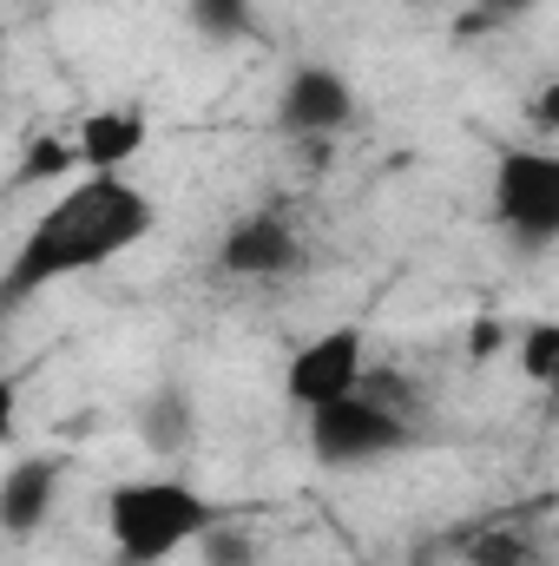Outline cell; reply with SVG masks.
Wrapping results in <instances>:
<instances>
[{"mask_svg":"<svg viewBox=\"0 0 559 566\" xmlns=\"http://www.w3.org/2000/svg\"><path fill=\"white\" fill-rule=\"evenodd\" d=\"M151 231H158V205L126 171H86L20 231V251L7 264V303L20 310L27 296H40L53 283L93 277V271L133 258Z\"/></svg>","mask_w":559,"mask_h":566,"instance_id":"cell-1","label":"cell"},{"mask_svg":"<svg viewBox=\"0 0 559 566\" xmlns=\"http://www.w3.org/2000/svg\"><path fill=\"white\" fill-rule=\"evenodd\" d=\"M231 514L184 474H126L99 501V527L119 566H165L204 547Z\"/></svg>","mask_w":559,"mask_h":566,"instance_id":"cell-2","label":"cell"},{"mask_svg":"<svg viewBox=\"0 0 559 566\" xmlns=\"http://www.w3.org/2000/svg\"><path fill=\"white\" fill-rule=\"evenodd\" d=\"M309 454L323 468H382L402 448H415V402L389 369H369V382L316 416H303Z\"/></svg>","mask_w":559,"mask_h":566,"instance_id":"cell-3","label":"cell"},{"mask_svg":"<svg viewBox=\"0 0 559 566\" xmlns=\"http://www.w3.org/2000/svg\"><path fill=\"white\" fill-rule=\"evenodd\" d=\"M494 224L527 244L553 251L559 244V151L553 145H507L494 158Z\"/></svg>","mask_w":559,"mask_h":566,"instance_id":"cell-4","label":"cell"},{"mask_svg":"<svg viewBox=\"0 0 559 566\" xmlns=\"http://www.w3.org/2000/svg\"><path fill=\"white\" fill-rule=\"evenodd\" d=\"M369 369H376V363H369V336H362L356 323H336V329L309 336V343L283 363V396H289V409L316 416V409L356 396V389L369 382Z\"/></svg>","mask_w":559,"mask_h":566,"instance_id":"cell-5","label":"cell"},{"mask_svg":"<svg viewBox=\"0 0 559 566\" xmlns=\"http://www.w3.org/2000/svg\"><path fill=\"white\" fill-rule=\"evenodd\" d=\"M362 113V93L349 86V73L323 66V60H303L283 73V93H277V126L289 139H336L349 133Z\"/></svg>","mask_w":559,"mask_h":566,"instance_id":"cell-6","label":"cell"},{"mask_svg":"<svg viewBox=\"0 0 559 566\" xmlns=\"http://www.w3.org/2000/svg\"><path fill=\"white\" fill-rule=\"evenodd\" d=\"M218 271L244 283H283L303 271V231L283 211H244L218 238Z\"/></svg>","mask_w":559,"mask_h":566,"instance_id":"cell-7","label":"cell"},{"mask_svg":"<svg viewBox=\"0 0 559 566\" xmlns=\"http://www.w3.org/2000/svg\"><path fill=\"white\" fill-rule=\"evenodd\" d=\"M53 501H60V461L53 454H20L0 481V527L13 541H33L53 521Z\"/></svg>","mask_w":559,"mask_h":566,"instance_id":"cell-8","label":"cell"},{"mask_svg":"<svg viewBox=\"0 0 559 566\" xmlns=\"http://www.w3.org/2000/svg\"><path fill=\"white\" fill-rule=\"evenodd\" d=\"M73 139H80L86 171H126L151 139V119H145V106H99L73 126Z\"/></svg>","mask_w":559,"mask_h":566,"instance_id":"cell-9","label":"cell"},{"mask_svg":"<svg viewBox=\"0 0 559 566\" xmlns=\"http://www.w3.org/2000/svg\"><path fill=\"white\" fill-rule=\"evenodd\" d=\"M191 434H198V402L178 389V382H165V389H151L139 409V441L151 454H184L191 448Z\"/></svg>","mask_w":559,"mask_h":566,"instance_id":"cell-10","label":"cell"},{"mask_svg":"<svg viewBox=\"0 0 559 566\" xmlns=\"http://www.w3.org/2000/svg\"><path fill=\"white\" fill-rule=\"evenodd\" d=\"M461 560L467 566H553V547L534 527H520V521H494V527H481L467 541Z\"/></svg>","mask_w":559,"mask_h":566,"instance_id":"cell-11","label":"cell"},{"mask_svg":"<svg viewBox=\"0 0 559 566\" xmlns=\"http://www.w3.org/2000/svg\"><path fill=\"white\" fill-rule=\"evenodd\" d=\"M53 178H86V158H80V139H53V133H40V139L20 151L13 185H53Z\"/></svg>","mask_w":559,"mask_h":566,"instance_id":"cell-12","label":"cell"},{"mask_svg":"<svg viewBox=\"0 0 559 566\" xmlns=\"http://www.w3.org/2000/svg\"><path fill=\"white\" fill-rule=\"evenodd\" d=\"M514 363H520V376H527L534 389L559 396V323L553 316H540V323H527V329L514 336Z\"/></svg>","mask_w":559,"mask_h":566,"instance_id":"cell-13","label":"cell"},{"mask_svg":"<svg viewBox=\"0 0 559 566\" xmlns=\"http://www.w3.org/2000/svg\"><path fill=\"white\" fill-rule=\"evenodd\" d=\"M251 0H191V27L211 40V46H231V40H244L251 33Z\"/></svg>","mask_w":559,"mask_h":566,"instance_id":"cell-14","label":"cell"},{"mask_svg":"<svg viewBox=\"0 0 559 566\" xmlns=\"http://www.w3.org/2000/svg\"><path fill=\"white\" fill-rule=\"evenodd\" d=\"M198 560H204V566H257V560H264V547H257L238 521H224V527L198 547Z\"/></svg>","mask_w":559,"mask_h":566,"instance_id":"cell-15","label":"cell"},{"mask_svg":"<svg viewBox=\"0 0 559 566\" xmlns=\"http://www.w3.org/2000/svg\"><path fill=\"white\" fill-rule=\"evenodd\" d=\"M534 7H540V0H474V7L461 13V27H454V33H461V40H467V33H494V27H514V20H527Z\"/></svg>","mask_w":559,"mask_h":566,"instance_id":"cell-16","label":"cell"},{"mask_svg":"<svg viewBox=\"0 0 559 566\" xmlns=\"http://www.w3.org/2000/svg\"><path fill=\"white\" fill-rule=\"evenodd\" d=\"M527 119H534V133L559 139V73H547V80L527 93Z\"/></svg>","mask_w":559,"mask_h":566,"instance_id":"cell-17","label":"cell"}]
</instances>
